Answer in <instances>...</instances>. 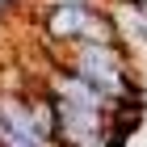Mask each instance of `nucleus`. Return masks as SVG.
Wrapping results in <instances>:
<instances>
[{
    "label": "nucleus",
    "instance_id": "2",
    "mask_svg": "<svg viewBox=\"0 0 147 147\" xmlns=\"http://www.w3.org/2000/svg\"><path fill=\"white\" fill-rule=\"evenodd\" d=\"M109 13H113L122 42H147V4L143 0H118Z\"/></svg>",
    "mask_w": 147,
    "mask_h": 147
},
{
    "label": "nucleus",
    "instance_id": "1",
    "mask_svg": "<svg viewBox=\"0 0 147 147\" xmlns=\"http://www.w3.org/2000/svg\"><path fill=\"white\" fill-rule=\"evenodd\" d=\"M67 67L80 71L84 80H92L113 105L135 97V80H130V67H126V55L118 42H71Z\"/></svg>",
    "mask_w": 147,
    "mask_h": 147
},
{
    "label": "nucleus",
    "instance_id": "3",
    "mask_svg": "<svg viewBox=\"0 0 147 147\" xmlns=\"http://www.w3.org/2000/svg\"><path fill=\"white\" fill-rule=\"evenodd\" d=\"M143 4H147V0H143Z\"/></svg>",
    "mask_w": 147,
    "mask_h": 147
}]
</instances>
